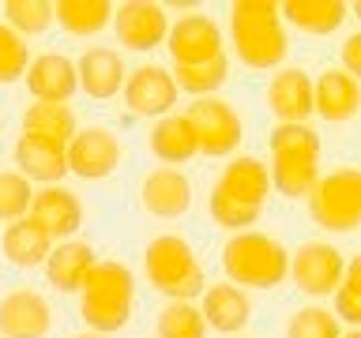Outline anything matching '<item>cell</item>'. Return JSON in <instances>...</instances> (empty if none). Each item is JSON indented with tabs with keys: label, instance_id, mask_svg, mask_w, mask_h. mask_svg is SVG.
<instances>
[{
	"label": "cell",
	"instance_id": "obj_31",
	"mask_svg": "<svg viewBox=\"0 0 361 338\" xmlns=\"http://www.w3.org/2000/svg\"><path fill=\"white\" fill-rule=\"evenodd\" d=\"M4 23L19 38H30V34H45L53 23V4L45 0H8L4 4Z\"/></svg>",
	"mask_w": 361,
	"mask_h": 338
},
{
	"label": "cell",
	"instance_id": "obj_29",
	"mask_svg": "<svg viewBox=\"0 0 361 338\" xmlns=\"http://www.w3.org/2000/svg\"><path fill=\"white\" fill-rule=\"evenodd\" d=\"M173 83L177 90H185L192 98H214V90H219L226 79H230V61L222 56H214L207 64H192V68H173Z\"/></svg>",
	"mask_w": 361,
	"mask_h": 338
},
{
	"label": "cell",
	"instance_id": "obj_1",
	"mask_svg": "<svg viewBox=\"0 0 361 338\" xmlns=\"http://www.w3.org/2000/svg\"><path fill=\"white\" fill-rule=\"evenodd\" d=\"M267 196H271L267 165L252 154H237L222 165V173H219V180H214V188L207 196V211L222 230L245 233L248 225L259 222Z\"/></svg>",
	"mask_w": 361,
	"mask_h": 338
},
{
	"label": "cell",
	"instance_id": "obj_7",
	"mask_svg": "<svg viewBox=\"0 0 361 338\" xmlns=\"http://www.w3.org/2000/svg\"><path fill=\"white\" fill-rule=\"evenodd\" d=\"M312 222L327 233H354L361 225V173L354 165L320 173L309 196Z\"/></svg>",
	"mask_w": 361,
	"mask_h": 338
},
{
	"label": "cell",
	"instance_id": "obj_24",
	"mask_svg": "<svg viewBox=\"0 0 361 338\" xmlns=\"http://www.w3.org/2000/svg\"><path fill=\"white\" fill-rule=\"evenodd\" d=\"M16 165L27 180H38V184H56L68 173V158L64 146H56L49 139H38V135H19L16 139Z\"/></svg>",
	"mask_w": 361,
	"mask_h": 338
},
{
	"label": "cell",
	"instance_id": "obj_34",
	"mask_svg": "<svg viewBox=\"0 0 361 338\" xmlns=\"http://www.w3.org/2000/svg\"><path fill=\"white\" fill-rule=\"evenodd\" d=\"M34 199V188L23 173H11V169H0V222H19L27 218Z\"/></svg>",
	"mask_w": 361,
	"mask_h": 338
},
{
	"label": "cell",
	"instance_id": "obj_14",
	"mask_svg": "<svg viewBox=\"0 0 361 338\" xmlns=\"http://www.w3.org/2000/svg\"><path fill=\"white\" fill-rule=\"evenodd\" d=\"M27 218H34L49 233L53 244L61 241H75L79 225H83V203L75 192H68L64 184H45L42 192H34Z\"/></svg>",
	"mask_w": 361,
	"mask_h": 338
},
{
	"label": "cell",
	"instance_id": "obj_27",
	"mask_svg": "<svg viewBox=\"0 0 361 338\" xmlns=\"http://www.w3.org/2000/svg\"><path fill=\"white\" fill-rule=\"evenodd\" d=\"M151 154L158 162H166L169 169L185 165L188 158H196V139H192V128L180 113H169L151 128Z\"/></svg>",
	"mask_w": 361,
	"mask_h": 338
},
{
	"label": "cell",
	"instance_id": "obj_3",
	"mask_svg": "<svg viewBox=\"0 0 361 338\" xmlns=\"http://www.w3.org/2000/svg\"><path fill=\"white\" fill-rule=\"evenodd\" d=\"M135 308V275L117 259H98L79 286V315L90 334H117Z\"/></svg>",
	"mask_w": 361,
	"mask_h": 338
},
{
	"label": "cell",
	"instance_id": "obj_6",
	"mask_svg": "<svg viewBox=\"0 0 361 338\" xmlns=\"http://www.w3.org/2000/svg\"><path fill=\"white\" fill-rule=\"evenodd\" d=\"M143 275L169 301H192L200 297L207 278H203V263L192 252V244L177 233H162L143 248Z\"/></svg>",
	"mask_w": 361,
	"mask_h": 338
},
{
	"label": "cell",
	"instance_id": "obj_28",
	"mask_svg": "<svg viewBox=\"0 0 361 338\" xmlns=\"http://www.w3.org/2000/svg\"><path fill=\"white\" fill-rule=\"evenodd\" d=\"M53 19L68 34L90 38V34L106 30L113 23V4L109 0H61V4H53Z\"/></svg>",
	"mask_w": 361,
	"mask_h": 338
},
{
	"label": "cell",
	"instance_id": "obj_25",
	"mask_svg": "<svg viewBox=\"0 0 361 338\" xmlns=\"http://www.w3.org/2000/svg\"><path fill=\"white\" fill-rule=\"evenodd\" d=\"M279 15H282V23H290L293 30L324 38V34L343 27L350 8L343 0H286V4H279Z\"/></svg>",
	"mask_w": 361,
	"mask_h": 338
},
{
	"label": "cell",
	"instance_id": "obj_23",
	"mask_svg": "<svg viewBox=\"0 0 361 338\" xmlns=\"http://www.w3.org/2000/svg\"><path fill=\"white\" fill-rule=\"evenodd\" d=\"M0 248H4V259L19 270H34L45 263V256L53 252V241L49 233L42 230L34 218H19V222H8L4 233H0Z\"/></svg>",
	"mask_w": 361,
	"mask_h": 338
},
{
	"label": "cell",
	"instance_id": "obj_38",
	"mask_svg": "<svg viewBox=\"0 0 361 338\" xmlns=\"http://www.w3.org/2000/svg\"><path fill=\"white\" fill-rule=\"evenodd\" d=\"M72 338H102V334H90V331H87V334H72Z\"/></svg>",
	"mask_w": 361,
	"mask_h": 338
},
{
	"label": "cell",
	"instance_id": "obj_16",
	"mask_svg": "<svg viewBox=\"0 0 361 338\" xmlns=\"http://www.w3.org/2000/svg\"><path fill=\"white\" fill-rule=\"evenodd\" d=\"M264 101L279 124H305L312 117V79L301 68H279L264 90Z\"/></svg>",
	"mask_w": 361,
	"mask_h": 338
},
{
	"label": "cell",
	"instance_id": "obj_9",
	"mask_svg": "<svg viewBox=\"0 0 361 338\" xmlns=\"http://www.w3.org/2000/svg\"><path fill=\"white\" fill-rule=\"evenodd\" d=\"M343 270L346 256L331 241H305L298 252H290L286 278H293V286L309 297H331L335 286L343 282Z\"/></svg>",
	"mask_w": 361,
	"mask_h": 338
},
{
	"label": "cell",
	"instance_id": "obj_15",
	"mask_svg": "<svg viewBox=\"0 0 361 338\" xmlns=\"http://www.w3.org/2000/svg\"><path fill=\"white\" fill-rule=\"evenodd\" d=\"M53 308L38 289H11L0 297V338H45Z\"/></svg>",
	"mask_w": 361,
	"mask_h": 338
},
{
	"label": "cell",
	"instance_id": "obj_4",
	"mask_svg": "<svg viewBox=\"0 0 361 338\" xmlns=\"http://www.w3.org/2000/svg\"><path fill=\"white\" fill-rule=\"evenodd\" d=\"M222 270L237 289H275L286 282L290 252L271 233L259 230L230 233V241L222 244Z\"/></svg>",
	"mask_w": 361,
	"mask_h": 338
},
{
	"label": "cell",
	"instance_id": "obj_12",
	"mask_svg": "<svg viewBox=\"0 0 361 338\" xmlns=\"http://www.w3.org/2000/svg\"><path fill=\"white\" fill-rule=\"evenodd\" d=\"M124 106H128L135 117H169L180 98V90L169 75V68L162 64H140L124 75Z\"/></svg>",
	"mask_w": 361,
	"mask_h": 338
},
{
	"label": "cell",
	"instance_id": "obj_13",
	"mask_svg": "<svg viewBox=\"0 0 361 338\" xmlns=\"http://www.w3.org/2000/svg\"><path fill=\"white\" fill-rule=\"evenodd\" d=\"M113 30L117 42L132 53H151L166 42L169 15L154 0H124L121 8H113Z\"/></svg>",
	"mask_w": 361,
	"mask_h": 338
},
{
	"label": "cell",
	"instance_id": "obj_2",
	"mask_svg": "<svg viewBox=\"0 0 361 338\" xmlns=\"http://www.w3.org/2000/svg\"><path fill=\"white\" fill-rule=\"evenodd\" d=\"M230 45L237 61L252 72H271L286 61L290 34L275 0H237V4H230Z\"/></svg>",
	"mask_w": 361,
	"mask_h": 338
},
{
	"label": "cell",
	"instance_id": "obj_36",
	"mask_svg": "<svg viewBox=\"0 0 361 338\" xmlns=\"http://www.w3.org/2000/svg\"><path fill=\"white\" fill-rule=\"evenodd\" d=\"M343 72L346 75H361V34H350L343 42Z\"/></svg>",
	"mask_w": 361,
	"mask_h": 338
},
{
	"label": "cell",
	"instance_id": "obj_22",
	"mask_svg": "<svg viewBox=\"0 0 361 338\" xmlns=\"http://www.w3.org/2000/svg\"><path fill=\"white\" fill-rule=\"evenodd\" d=\"M98 263V252L87 241H61L53 244V252L45 256V278L56 293H79L83 278L90 275V267Z\"/></svg>",
	"mask_w": 361,
	"mask_h": 338
},
{
	"label": "cell",
	"instance_id": "obj_21",
	"mask_svg": "<svg viewBox=\"0 0 361 338\" xmlns=\"http://www.w3.org/2000/svg\"><path fill=\"white\" fill-rule=\"evenodd\" d=\"M23 83L34 94V101H61V106H68V98L79 90L75 61L64 53H42L27 64Z\"/></svg>",
	"mask_w": 361,
	"mask_h": 338
},
{
	"label": "cell",
	"instance_id": "obj_32",
	"mask_svg": "<svg viewBox=\"0 0 361 338\" xmlns=\"http://www.w3.org/2000/svg\"><path fill=\"white\" fill-rule=\"evenodd\" d=\"M286 338H343V323L335 320L331 308L309 304V308H298L290 315Z\"/></svg>",
	"mask_w": 361,
	"mask_h": 338
},
{
	"label": "cell",
	"instance_id": "obj_8",
	"mask_svg": "<svg viewBox=\"0 0 361 338\" xmlns=\"http://www.w3.org/2000/svg\"><path fill=\"white\" fill-rule=\"evenodd\" d=\"M180 117H185L188 128H192L196 154L230 158L237 146H241V139H245L241 113H237L230 101H222V98H196Z\"/></svg>",
	"mask_w": 361,
	"mask_h": 338
},
{
	"label": "cell",
	"instance_id": "obj_33",
	"mask_svg": "<svg viewBox=\"0 0 361 338\" xmlns=\"http://www.w3.org/2000/svg\"><path fill=\"white\" fill-rule=\"evenodd\" d=\"M331 301H335V320L338 323H350V327L361 323V263L357 259H346L343 282L335 286Z\"/></svg>",
	"mask_w": 361,
	"mask_h": 338
},
{
	"label": "cell",
	"instance_id": "obj_18",
	"mask_svg": "<svg viewBox=\"0 0 361 338\" xmlns=\"http://www.w3.org/2000/svg\"><path fill=\"white\" fill-rule=\"evenodd\" d=\"M140 203L151 218H180L188 207H192V184L180 169H169V165H158L143 177L140 184Z\"/></svg>",
	"mask_w": 361,
	"mask_h": 338
},
{
	"label": "cell",
	"instance_id": "obj_37",
	"mask_svg": "<svg viewBox=\"0 0 361 338\" xmlns=\"http://www.w3.org/2000/svg\"><path fill=\"white\" fill-rule=\"evenodd\" d=\"M343 338H361V331H357V327H350V331H343Z\"/></svg>",
	"mask_w": 361,
	"mask_h": 338
},
{
	"label": "cell",
	"instance_id": "obj_5",
	"mask_svg": "<svg viewBox=\"0 0 361 338\" xmlns=\"http://www.w3.org/2000/svg\"><path fill=\"white\" fill-rule=\"evenodd\" d=\"M271 188L286 199L309 196L320 180V135L309 124H275L271 132Z\"/></svg>",
	"mask_w": 361,
	"mask_h": 338
},
{
	"label": "cell",
	"instance_id": "obj_26",
	"mask_svg": "<svg viewBox=\"0 0 361 338\" xmlns=\"http://www.w3.org/2000/svg\"><path fill=\"white\" fill-rule=\"evenodd\" d=\"M75 132H79L75 113L61 101H34L23 113V135H38V139H49L56 146H68Z\"/></svg>",
	"mask_w": 361,
	"mask_h": 338
},
{
	"label": "cell",
	"instance_id": "obj_30",
	"mask_svg": "<svg viewBox=\"0 0 361 338\" xmlns=\"http://www.w3.org/2000/svg\"><path fill=\"white\" fill-rule=\"evenodd\" d=\"M154 331L158 338H207V323L192 301H169L158 312Z\"/></svg>",
	"mask_w": 361,
	"mask_h": 338
},
{
	"label": "cell",
	"instance_id": "obj_17",
	"mask_svg": "<svg viewBox=\"0 0 361 338\" xmlns=\"http://www.w3.org/2000/svg\"><path fill=\"white\" fill-rule=\"evenodd\" d=\"M124 75H128L124 56L117 49H109V45H90V49L75 61L79 90H83L87 98H94V101L117 98L121 87H124Z\"/></svg>",
	"mask_w": 361,
	"mask_h": 338
},
{
	"label": "cell",
	"instance_id": "obj_20",
	"mask_svg": "<svg viewBox=\"0 0 361 338\" xmlns=\"http://www.w3.org/2000/svg\"><path fill=\"white\" fill-rule=\"evenodd\" d=\"M196 308L203 315V323H207L211 331H219V334H237V331L248 327V320H252V301H248V293L230 286V282L203 286Z\"/></svg>",
	"mask_w": 361,
	"mask_h": 338
},
{
	"label": "cell",
	"instance_id": "obj_10",
	"mask_svg": "<svg viewBox=\"0 0 361 338\" xmlns=\"http://www.w3.org/2000/svg\"><path fill=\"white\" fill-rule=\"evenodd\" d=\"M121 139L117 132L106 128V124H90V128H79L72 135V143L64 146L68 158V173L83 177V180H106L113 169L121 165Z\"/></svg>",
	"mask_w": 361,
	"mask_h": 338
},
{
	"label": "cell",
	"instance_id": "obj_19",
	"mask_svg": "<svg viewBox=\"0 0 361 338\" xmlns=\"http://www.w3.org/2000/svg\"><path fill=\"white\" fill-rule=\"evenodd\" d=\"M361 109V87L343 68H327L312 79V113H320L327 124H346Z\"/></svg>",
	"mask_w": 361,
	"mask_h": 338
},
{
	"label": "cell",
	"instance_id": "obj_11",
	"mask_svg": "<svg viewBox=\"0 0 361 338\" xmlns=\"http://www.w3.org/2000/svg\"><path fill=\"white\" fill-rule=\"evenodd\" d=\"M166 49L173 68H192V64H207L214 56H222V27L211 15H180L177 23H169L166 30Z\"/></svg>",
	"mask_w": 361,
	"mask_h": 338
},
{
	"label": "cell",
	"instance_id": "obj_35",
	"mask_svg": "<svg viewBox=\"0 0 361 338\" xmlns=\"http://www.w3.org/2000/svg\"><path fill=\"white\" fill-rule=\"evenodd\" d=\"M27 64H30L27 38H19L8 23H0V87H8V83L27 75Z\"/></svg>",
	"mask_w": 361,
	"mask_h": 338
}]
</instances>
